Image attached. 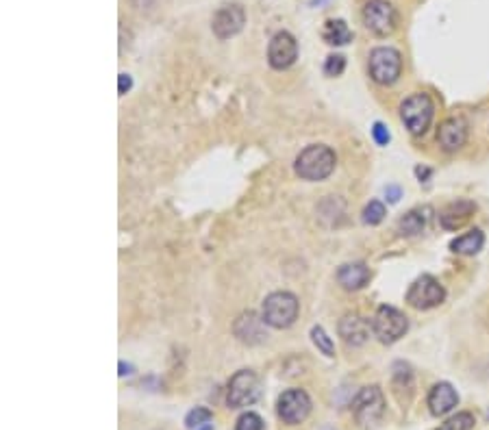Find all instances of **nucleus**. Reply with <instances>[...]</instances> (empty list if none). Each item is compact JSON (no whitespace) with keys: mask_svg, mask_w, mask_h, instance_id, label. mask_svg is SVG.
Segmentation results:
<instances>
[{"mask_svg":"<svg viewBox=\"0 0 489 430\" xmlns=\"http://www.w3.org/2000/svg\"><path fill=\"white\" fill-rule=\"evenodd\" d=\"M335 163H337V157L329 146L313 143V146H307L298 155L294 169H296V174L305 181H324L333 174Z\"/></svg>","mask_w":489,"mask_h":430,"instance_id":"obj_1","label":"nucleus"},{"mask_svg":"<svg viewBox=\"0 0 489 430\" xmlns=\"http://www.w3.org/2000/svg\"><path fill=\"white\" fill-rule=\"evenodd\" d=\"M300 302L290 292H274L266 298L261 306V318L272 328H287L298 318Z\"/></svg>","mask_w":489,"mask_h":430,"instance_id":"obj_2","label":"nucleus"},{"mask_svg":"<svg viewBox=\"0 0 489 430\" xmlns=\"http://www.w3.org/2000/svg\"><path fill=\"white\" fill-rule=\"evenodd\" d=\"M435 104L428 94H413L400 104V118L413 135H424L433 122Z\"/></svg>","mask_w":489,"mask_h":430,"instance_id":"obj_3","label":"nucleus"},{"mask_svg":"<svg viewBox=\"0 0 489 430\" xmlns=\"http://www.w3.org/2000/svg\"><path fill=\"white\" fill-rule=\"evenodd\" d=\"M402 72V56L396 48L379 46L370 52V76L379 85H394Z\"/></svg>","mask_w":489,"mask_h":430,"instance_id":"obj_4","label":"nucleus"},{"mask_svg":"<svg viewBox=\"0 0 489 430\" xmlns=\"http://www.w3.org/2000/svg\"><path fill=\"white\" fill-rule=\"evenodd\" d=\"M353 413H355V419L361 428H372L377 426L385 413V398H383V391L372 385V387H363L359 391V395L355 398L353 402Z\"/></svg>","mask_w":489,"mask_h":430,"instance_id":"obj_5","label":"nucleus"},{"mask_svg":"<svg viewBox=\"0 0 489 430\" xmlns=\"http://www.w3.org/2000/svg\"><path fill=\"white\" fill-rule=\"evenodd\" d=\"M372 330L383 343H394L400 337H405V333L409 330V322L405 318V313H400L394 306H379L377 315H374L372 322Z\"/></svg>","mask_w":489,"mask_h":430,"instance_id":"obj_6","label":"nucleus"},{"mask_svg":"<svg viewBox=\"0 0 489 430\" xmlns=\"http://www.w3.org/2000/svg\"><path fill=\"white\" fill-rule=\"evenodd\" d=\"M259 378L254 376V371L250 369H240L237 374L228 383L226 391V405L231 409H244L257 402L259 398Z\"/></svg>","mask_w":489,"mask_h":430,"instance_id":"obj_7","label":"nucleus"},{"mask_svg":"<svg viewBox=\"0 0 489 430\" xmlns=\"http://www.w3.org/2000/svg\"><path fill=\"white\" fill-rule=\"evenodd\" d=\"M444 298H446V289L442 287V282L430 274L420 276L407 292V302L420 311L440 306L444 302Z\"/></svg>","mask_w":489,"mask_h":430,"instance_id":"obj_8","label":"nucleus"},{"mask_svg":"<svg viewBox=\"0 0 489 430\" xmlns=\"http://www.w3.org/2000/svg\"><path fill=\"white\" fill-rule=\"evenodd\" d=\"M363 22L374 35L385 37L396 28V9L387 0H370L363 7Z\"/></svg>","mask_w":489,"mask_h":430,"instance_id":"obj_9","label":"nucleus"},{"mask_svg":"<svg viewBox=\"0 0 489 430\" xmlns=\"http://www.w3.org/2000/svg\"><path fill=\"white\" fill-rule=\"evenodd\" d=\"M311 411V398L302 389H287L278 398V415L285 424H300Z\"/></svg>","mask_w":489,"mask_h":430,"instance_id":"obj_10","label":"nucleus"},{"mask_svg":"<svg viewBox=\"0 0 489 430\" xmlns=\"http://www.w3.org/2000/svg\"><path fill=\"white\" fill-rule=\"evenodd\" d=\"M298 59V42L287 31H281L272 37L268 48V61L274 70H287Z\"/></svg>","mask_w":489,"mask_h":430,"instance_id":"obj_11","label":"nucleus"},{"mask_svg":"<svg viewBox=\"0 0 489 430\" xmlns=\"http://www.w3.org/2000/svg\"><path fill=\"white\" fill-rule=\"evenodd\" d=\"M244 22H246V13L240 5H224L216 11L211 28L218 40H228L242 31Z\"/></svg>","mask_w":489,"mask_h":430,"instance_id":"obj_12","label":"nucleus"},{"mask_svg":"<svg viewBox=\"0 0 489 430\" xmlns=\"http://www.w3.org/2000/svg\"><path fill=\"white\" fill-rule=\"evenodd\" d=\"M437 141L446 153H454L468 141V124L464 118H448L437 131Z\"/></svg>","mask_w":489,"mask_h":430,"instance_id":"obj_13","label":"nucleus"},{"mask_svg":"<svg viewBox=\"0 0 489 430\" xmlns=\"http://www.w3.org/2000/svg\"><path fill=\"white\" fill-rule=\"evenodd\" d=\"M339 337L348 343V346H363L370 337V324L365 318L357 313L343 315L339 322Z\"/></svg>","mask_w":489,"mask_h":430,"instance_id":"obj_14","label":"nucleus"},{"mask_svg":"<svg viewBox=\"0 0 489 430\" xmlns=\"http://www.w3.org/2000/svg\"><path fill=\"white\" fill-rule=\"evenodd\" d=\"M474 211H476V205L472 203V200H456V203L448 205L442 211V215H440L442 226L446 228V231H459V228L470 222Z\"/></svg>","mask_w":489,"mask_h":430,"instance_id":"obj_15","label":"nucleus"},{"mask_svg":"<svg viewBox=\"0 0 489 430\" xmlns=\"http://www.w3.org/2000/svg\"><path fill=\"white\" fill-rule=\"evenodd\" d=\"M459 402V395L450 383H437L428 393V409L433 415H446L450 413Z\"/></svg>","mask_w":489,"mask_h":430,"instance_id":"obj_16","label":"nucleus"},{"mask_svg":"<svg viewBox=\"0 0 489 430\" xmlns=\"http://www.w3.org/2000/svg\"><path fill=\"white\" fill-rule=\"evenodd\" d=\"M264 324H266L264 318H257V313L246 311V313L240 315L237 322H235V335L240 337V341L252 346V343H259V341L266 339Z\"/></svg>","mask_w":489,"mask_h":430,"instance_id":"obj_17","label":"nucleus"},{"mask_svg":"<svg viewBox=\"0 0 489 430\" xmlns=\"http://www.w3.org/2000/svg\"><path fill=\"white\" fill-rule=\"evenodd\" d=\"M370 276L372 274H370V268L365 263H346V265H341L337 272L339 285L348 292H357V289H361V287H365L370 282Z\"/></svg>","mask_w":489,"mask_h":430,"instance_id":"obj_18","label":"nucleus"},{"mask_svg":"<svg viewBox=\"0 0 489 430\" xmlns=\"http://www.w3.org/2000/svg\"><path fill=\"white\" fill-rule=\"evenodd\" d=\"M322 37L331 46H346L348 42H353V31L343 20H329L324 26Z\"/></svg>","mask_w":489,"mask_h":430,"instance_id":"obj_19","label":"nucleus"},{"mask_svg":"<svg viewBox=\"0 0 489 430\" xmlns=\"http://www.w3.org/2000/svg\"><path fill=\"white\" fill-rule=\"evenodd\" d=\"M483 244H485V235L478 231V228H474V231H470V233H466L461 237H456L450 244V250L456 252V254H476V252H481Z\"/></svg>","mask_w":489,"mask_h":430,"instance_id":"obj_20","label":"nucleus"},{"mask_svg":"<svg viewBox=\"0 0 489 430\" xmlns=\"http://www.w3.org/2000/svg\"><path fill=\"white\" fill-rule=\"evenodd\" d=\"M426 209H413L409 211L407 215H402L398 226H400V233L402 235H407V237H413V235H420L424 231V226H426Z\"/></svg>","mask_w":489,"mask_h":430,"instance_id":"obj_21","label":"nucleus"},{"mask_svg":"<svg viewBox=\"0 0 489 430\" xmlns=\"http://www.w3.org/2000/svg\"><path fill=\"white\" fill-rule=\"evenodd\" d=\"M211 419H213V413H211L209 409L196 407L194 411H189V413H187V417H185V426H187L189 430H200L203 426L211 424Z\"/></svg>","mask_w":489,"mask_h":430,"instance_id":"obj_22","label":"nucleus"},{"mask_svg":"<svg viewBox=\"0 0 489 430\" xmlns=\"http://www.w3.org/2000/svg\"><path fill=\"white\" fill-rule=\"evenodd\" d=\"M474 428V415L464 411V413H456L452 415L448 422H444L437 430H472Z\"/></svg>","mask_w":489,"mask_h":430,"instance_id":"obj_23","label":"nucleus"},{"mask_svg":"<svg viewBox=\"0 0 489 430\" xmlns=\"http://www.w3.org/2000/svg\"><path fill=\"white\" fill-rule=\"evenodd\" d=\"M311 339H313L315 346H318V350H322V354H326V357H335L333 339L326 335V330H324L322 326H313V328H311Z\"/></svg>","mask_w":489,"mask_h":430,"instance_id":"obj_24","label":"nucleus"},{"mask_svg":"<svg viewBox=\"0 0 489 430\" xmlns=\"http://www.w3.org/2000/svg\"><path fill=\"white\" fill-rule=\"evenodd\" d=\"M383 217H385V207H383V203H379V200H372V203L363 209V222L370 226L381 224Z\"/></svg>","mask_w":489,"mask_h":430,"instance_id":"obj_25","label":"nucleus"},{"mask_svg":"<svg viewBox=\"0 0 489 430\" xmlns=\"http://www.w3.org/2000/svg\"><path fill=\"white\" fill-rule=\"evenodd\" d=\"M235 430H264V419L259 417L257 413H244L240 415L237 424H235Z\"/></svg>","mask_w":489,"mask_h":430,"instance_id":"obj_26","label":"nucleus"},{"mask_svg":"<svg viewBox=\"0 0 489 430\" xmlns=\"http://www.w3.org/2000/svg\"><path fill=\"white\" fill-rule=\"evenodd\" d=\"M343 68H346V59H343L341 54H331L324 64V72L329 76H339L343 72Z\"/></svg>","mask_w":489,"mask_h":430,"instance_id":"obj_27","label":"nucleus"},{"mask_svg":"<svg viewBox=\"0 0 489 430\" xmlns=\"http://www.w3.org/2000/svg\"><path fill=\"white\" fill-rule=\"evenodd\" d=\"M372 135H374V139H377L379 146H387L389 143V131L383 122H377L372 126Z\"/></svg>","mask_w":489,"mask_h":430,"instance_id":"obj_28","label":"nucleus"},{"mask_svg":"<svg viewBox=\"0 0 489 430\" xmlns=\"http://www.w3.org/2000/svg\"><path fill=\"white\" fill-rule=\"evenodd\" d=\"M133 88V80H131V76L129 74H120V85H118V92H120V96H124L129 90Z\"/></svg>","mask_w":489,"mask_h":430,"instance_id":"obj_29","label":"nucleus"},{"mask_svg":"<svg viewBox=\"0 0 489 430\" xmlns=\"http://www.w3.org/2000/svg\"><path fill=\"white\" fill-rule=\"evenodd\" d=\"M385 196H387V200H389V203H398V200H400V187H394V185H389V187L385 189Z\"/></svg>","mask_w":489,"mask_h":430,"instance_id":"obj_30","label":"nucleus"},{"mask_svg":"<svg viewBox=\"0 0 489 430\" xmlns=\"http://www.w3.org/2000/svg\"><path fill=\"white\" fill-rule=\"evenodd\" d=\"M129 374H133V367L126 365L124 361H120V376H129Z\"/></svg>","mask_w":489,"mask_h":430,"instance_id":"obj_31","label":"nucleus"},{"mask_svg":"<svg viewBox=\"0 0 489 430\" xmlns=\"http://www.w3.org/2000/svg\"><path fill=\"white\" fill-rule=\"evenodd\" d=\"M416 174H418L420 179H426V177L430 174V172H428V169H422V167H418V169H416Z\"/></svg>","mask_w":489,"mask_h":430,"instance_id":"obj_32","label":"nucleus"},{"mask_svg":"<svg viewBox=\"0 0 489 430\" xmlns=\"http://www.w3.org/2000/svg\"><path fill=\"white\" fill-rule=\"evenodd\" d=\"M200 430H213V424H207V426H203Z\"/></svg>","mask_w":489,"mask_h":430,"instance_id":"obj_33","label":"nucleus"}]
</instances>
